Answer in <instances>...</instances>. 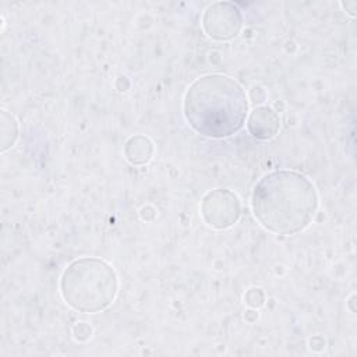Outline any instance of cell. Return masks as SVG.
I'll return each instance as SVG.
<instances>
[{
  "mask_svg": "<svg viewBox=\"0 0 357 357\" xmlns=\"http://www.w3.org/2000/svg\"><path fill=\"white\" fill-rule=\"evenodd\" d=\"M73 335H74L75 340L85 342V340H88L92 336V328L86 322H78L73 328Z\"/></svg>",
  "mask_w": 357,
  "mask_h": 357,
  "instance_id": "10",
  "label": "cell"
},
{
  "mask_svg": "<svg viewBox=\"0 0 357 357\" xmlns=\"http://www.w3.org/2000/svg\"><path fill=\"white\" fill-rule=\"evenodd\" d=\"M18 139V123L7 110H1V151L6 152L14 146Z\"/></svg>",
  "mask_w": 357,
  "mask_h": 357,
  "instance_id": "8",
  "label": "cell"
},
{
  "mask_svg": "<svg viewBox=\"0 0 357 357\" xmlns=\"http://www.w3.org/2000/svg\"><path fill=\"white\" fill-rule=\"evenodd\" d=\"M199 211L202 220L209 227L225 230L238 222L241 216V201L231 190L215 188L204 195Z\"/></svg>",
  "mask_w": 357,
  "mask_h": 357,
  "instance_id": "4",
  "label": "cell"
},
{
  "mask_svg": "<svg viewBox=\"0 0 357 357\" xmlns=\"http://www.w3.org/2000/svg\"><path fill=\"white\" fill-rule=\"evenodd\" d=\"M201 25L211 39L231 40L241 31L243 14L238 6L231 1H215L205 8Z\"/></svg>",
  "mask_w": 357,
  "mask_h": 357,
  "instance_id": "5",
  "label": "cell"
},
{
  "mask_svg": "<svg viewBox=\"0 0 357 357\" xmlns=\"http://www.w3.org/2000/svg\"><path fill=\"white\" fill-rule=\"evenodd\" d=\"M60 294L66 304L84 314L105 311L116 298L119 278L102 258L82 257L70 262L60 276Z\"/></svg>",
  "mask_w": 357,
  "mask_h": 357,
  "instance_id": "3",
  "label": "cell"
},
{
  "mask_svg": "<svg viewBox=\"0 0 357 357\" xmlns=\"http://www.w3.org/2000/svg\"><path fill=\"white\" fill-rule=\"evenodd\" d=\"M248 132L261 141L272 139L280 128V119L278 113L269 106L255 107L247 119Z\"/></svg>",
  "mask_w": 357,
  "mask_h": 357,
  "instance_id": "6",
  "label": "cell"
},
{
  "mask_svg": "<svg viewBox=\"0 0 357 357\" xmlns=\"http://www.w3.org/2000/svg\"><path fill=\"white\" fill-rule=\"evenodd\" d=\"M265 300H266L265 291L259 287H251L244 294V303L252 310L261 308L265 304Z\"/></svg>",
  "mask_w": 357,
  "mask_h": 357,
  "instance_id": "9",
  "label": "cell"
},
{
  "mask_svg": "<svg viewBox=\"0 0 357 357\" xmlns=\"http://www.w3.org/2000/svg\"><path fill=\"white\" fill-rule=\"evenodd\" d=\"M319 206L314 183L294 170H275L262 176L251 192V209L268 231L291 236L305 230Z\"/></svg>",
  "mask_w": 357,
  "mask_h": 357,
  "instance_id": "1",
  "label": "cell"
},
{
  "mask_svg": "<svg viewBox=\"0 0 357 357\" xmlns=\"http://www.w3.org/2000/svg\"><path fill=\"white\" fill-rule=\"evenodd\" d=\"M250 100L243 86L225 74L197 78L185 91L183 114L199 135L226 138L238 132L248 116Z\"/></svg>",
  "mask_w": 357,
  "mask_h": 357,
  "instance_id": "2",
  "label": "cell"
},
{
  "mask_svg": "<svg viewBox=\"0 0 357 357\" xmlns=\"http://www.w3.org/2000/svg\"><path fill=\"white\" fill-rule=\"evenodd\" d=\"M124 158L131 165H146L155 152L153 142L149 137L142 134L131 135L124 144Z\"/></svg>",
  "mask_w": 357,
  "mask_h": 357,
  "instance_id": "7",
  "label": "cell"
}]
</instances>
